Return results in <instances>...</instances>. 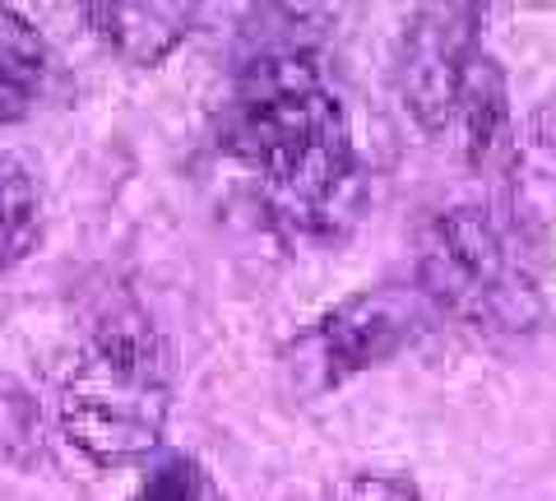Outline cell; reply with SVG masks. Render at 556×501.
I'll use <instances>...</instances> for the list:
<instances>
[{"label": "cell", "instance_id": "obj_1", "mask_svg": "<svg viewBox=\"0 0 556 501\" xmlns=\"http://www.w3.org/2000/svg\"><path fill=\"white\" fill-rule=\"evenodd\" d=\"M218 140L298 233L343 237L353 228L362 210V159L306 33L265 38L241 57Z\"/></svg>", "mask_w": 556, "mask_h": 501}, {"label": "cell", "instance_id": "obj_2", "mask_svg": "<svg viewBox=\"0 0 556 501\" xmlns=\"http://www.w3.org/2000/svg\"><path fill=\"white\" fill-rule=\"evenodd\" d=\"M172 404V349L139 306L108 311L84 335L61 381V431L98 469L139 464L163 441Z\"/></svg>", "mask_w": 556, "mask_h": 501}, {"label": "cell", "instance_id": "obj_3", "mask_svg": "<svg viewBox=\"0 0 556 501\" xmlns=\"http://www.w3.org/2000/svg\"><path fill=\"white\" fill-rule=\"evenodd\" d=\"M417 292L431 311H450L486 330H525L538 316L533 284L519 270L506 228L473 204L441 210L417 241Z\"/></svg>", "mask_w": 556, "mask_h": 501}, {"label": "cell", "instance_id": "obj_4", "mask_svg": "<svg viewBox=\"0 0 556 501\" xmlns=\"http://www.w3.org/2000/svg\"><path fill=\"white\" fill-rule=\"evenodd\" d=\"M482 14L473 5H427L399 47V98L427 135H450L459 89L473 57L482 51Z\"/></svg>", "mask_w": 556, "mask_h": 501}, {"label": "cell", "instance_id": "obj_5", "mask_svg": "<svg viewBox=\"0 0 556 501\" xmlns=\"http://www.w3.org/2000/svg\"><path fill=\"white\" fill-rule=\"evenodd\" d=\"M427 321H431V306L417 288L386 284V288H362L353 298H343L334 311H325L316 335H311L320 386H339L348 376L390 362L422 335Z\"/></svg>", "mask_w": 556, "mask_h": 501}, {"label": "cell", "instance_id": "obj_6", "mask_svg": "<svg viewBox=\"0 0 556 501\" xmlns=\"http://www.w3.org/2000/svg\"><path fill=\"white\" fill-rule=\"evenodd\" d=\"M450 135L464 149V159L478 172H501L515 163V116H510V93H506V75L492 61V51H478L473 65L464 75L459 89V108L450 121Z\"/></svg>", "mask_w": 556, "mask_h": 501}, {"label": "cell", "instance_id": "obj_7", "mask_svg": "<svg viewBox=\"0 0 556 501\" xmlns=\"http://www.w3.org/2000/svg\"><path fill=\"white\" fill-rule=\"evenodd\" d=\"M84 20L121 61L159 65L195 33L200 10L177 0H112V5H84Z\"/></svg>", "mask_w": 556, "mask_h": 501}, {"label": "cell", "instance_id": "obj_8", "mask_svg": "<svg viewBox=\"0 0 556 501\" xmlns=\"http://www.w3.org/2000/svg\"><path fill=\"white\" fill-rule=\"evenodd\" d=\"M51 51L14 5H0V121H20L38 102Z\"/></svg>", "mask_w": 556, "mask_h": 501}, {"label": "cell", "instance_id": "obj_9", "mask_svg": "<svg viewBox=\"0 0 556 501\" xmlns=\"http://www.w3.org/2000/svg\"><path fill=\"white\" fill-rule=\"evenodd\" d=\"M38 237H42V186L24 159L0 153V279L28 261Z\"/></svg>", "mask_w": 556, "mask_h": 501}, {"label": "cell", "instance_id": "obj_10", "mask_svg": "<svg viewBox=\"0 0 556 501\" xmlns=\"http://www.w3.org/2000/svg\"><path fill=\"white\" fill-rule=\"evenodd\" d=\"M135 501H228L195 455H167L139 483Z\"/></svg>", "mask_w": 556, "mask_h": 501}, {"label": "cell", "instance_id": "obj_11", "mask_svg": "<svg viewBox=\"0 0 556 501\" xmlns=\"http://www.w3.org/2000/svg\"><path fill=\"white\" fill-rule=\"evenodd\" d=\"M339 501H422V497L399 474H353L339 483Z\"/></svg>", "mask_w": 556, "mask_h": 501}]
</instances>
